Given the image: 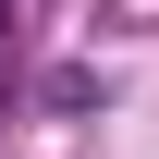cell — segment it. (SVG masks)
Returning <instances> with one entry per match:
<instances>
[{
    "mask_svg": "<svg viewBox=\"0 0 159 159\" xmlns=\"http://www.w3.org/2000/svg\"><path fill=\"white\" fill-rule=\"evenodd\" d=\"M0 25H12V0H0Z\"/></svg>",
    "mask_w": 159,
    "mask_h": 159,
    "instance_id": "6da1fadb",
    "label": "cell"
}]
</instances>
